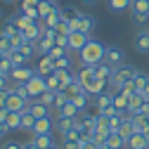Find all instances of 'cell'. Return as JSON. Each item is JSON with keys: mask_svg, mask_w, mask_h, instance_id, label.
Returning <instances> with one entry per match:
<instances>
[{"mask_svg": "<svg viewBox=\"0 0 149 149\" xmlns=\"http://www.w3.org/2000/svg\"><path fill=\"white\" fill-rule=\"evenodd\" d=\"M107 57V45L97 38H90L88 45L78 52V64H100Z\"/></svg>", "mask_w": 149, "mask_h": 149, "instance_id": "6da1fadb", "label": "cell"}, {"mask_svg": "<svg viewBox=\"0 0 149 149\" xmlns=\"http://www.w3.org/2000/svg\"><path fill=\"white\" fill-rule=\"evenodd\" d=\"M135 73H137V69H135L133 64H128V62L118 64V66H116V73H114V78L109 81V90H121L125 83H130V81L135 78Z\"/></svg>", "mask_w": 149, "mask_h": 149, "instance_id": "7a4b0ae2", "label": "cell"}, {"mask_svg": "<svg viewBox=\"0 0 149 149\" xmlns=\"http://www.w3.org/2000/svg\"><path fill=\"white\" fill-rule=\"evenodd\" d=\"M29 102H31V100H24L19 92L14 90V83H12V88L7 90V95H5V107H7L10 111H24V109L29 107Z\"/></svg>", "mask_w": 149, "mask_h": 149, "instance_id": "3957f363", "label": "cell"}, {"mask_svg": "<svg viewBox=\"0 0 149 149\" xmlns=\"http://www.w3.org/2000/svg\"><path fill=\"white\" fill-rule=\"evenodd\" d=\"M130 17H133V22H137V24H147L149 22V0H133Z\"/></svg>", "mask_w": 149, "mask_h": 149, "instance_id": "277c9868", "label": "cell"}, {"mask_svg": "<svg viewBox=\"0 0 149 149\" xmlns=\"http://www.w3.org/2000/svg\"><path fill=\"white\" fill-rule=\"evenodd\" d=\"M71 24H73V31H83V33L92 36V31H95V26H97V19L92 14H88V12H81V17L76 22H71Z\"/></svg>", "mask_w": 149, "mask_h": 149, "instance_id": "5b68a950", "label": "cell"}, {"mask_svg": "<svg viewBox=\"0 0 149 149\" xmlns=\"http://www.w3.org/2000/svg\"><path fill=\"white\" fill-rule=\"evenodd\" d=\"M26 88H29V95H31V100H38L43 92L47 90V81H45V76H40V73H36V76L31 78V81H26Z\"/></svg>", "mask_w": 149, "mask_h": 149, "instance_id": "8992f818", "label": "cell"}, {"mask_svg": "<svg viewBox=\"0 0 149 149\" xmlns=\"http://www.w3.org/2000/svg\"><path fill=\"white\" fill-rule=\"evenodd\" d=\"M90 38H92V36H88V33H83V31L69 33V50H71V52H81V50L88 45Z\"/></svg>", "mask_w": 149, "mask_h": 149, "instance_id": "52a82bcc", "label": "cell"}, {"mask_svg": "<svg viewBox=\"0 0 149 149\" xmlns=\"http://www.w3.org/2000/svg\"><path fill=\"white\" fill-rule=\"evenodd\" d=\"M36 69H31V66H14L12 69V73H10V81L12 83H26V81H31L33 76H36Z\"/></svg>", "mask_w": 149, "mask_h": 149, "instance_id": "ba28073f", "label": "cell"}, {"mask_svg": "<svg viewBox=\"0 0 149 149\" xmlns=\"http://www.w3.org/2000/svg\"><path fill=\"white\" fill-rule=\"evenodd\" d=\"M104 59L111 62L114 66H118V64L125 62V50L118 47V45H107V57H104Z\"/></svg>", "mask_w": 149, "mask_h": 149, "instance_id": "9c48e42d", "label": "cell"}, {"mask_svg": "<svg viewBox=\"0 0 149 149\" xmlns=\"http://www.w3.org/2000/svg\"><path fill=\"white\" fill-rule=\"evenodd\" d=\"M54 128H57V123H54V118H52V116H43V118H38V121H36L33 135H47V133H52Z\"/></svg>", "mask_w": 149, "mask_h": 149, "instance_id": "30bf717a", "label": "cell"}, {"mask_svg": "<svg viewBox=\"0 0 149 149\" xmlns=\"http://www.w3.org/2000/svg\"><path fill=\"white\" fill-rule=\"evenodd\" d=\"M147 147H149L147 133H133L125 140V149H147Z\"/></svg>", "mask_w": 149, "mask_h": 149, "instance_id": "8fae6325", "label": "cell"}, {"mask_svg": "<svg viewBox=\"0 0 149 149\" xmlns=\"http://www.w3.org/2000/svg\"><path fill=\"white\" fill-rule=\"evenodd\" d=\"M135 50L140 54H149V29H140L135 36Z\"/></svg>", "mask_w": 149, "mask_h": 149, "instance_id": "7c38bea8", "label": "cell"}, {"mask_svg": "<svg viewBox=\"0 0 149 149\" xmlns=\"http://www.w3.org/2000/svg\"><path fill=\"white\" fill-rule=\"evenodd\" d=\"M133 7V0H107V10L111 14H123V12H130Z\"/></svg>", "mask_w": 149, "mask_h": 149, "instance_id": "4fadbf2b", "label": "cell"}, {"mask_svg": "<svg viewBox=\"0 0 149 149\" xmlns=\"http://www.w3.org/2000/svg\"><path fill=\"white\" fill-rule=\"evenodd\" d=\"M26 109L31 111L36 118H43V116H50V109H52V107H47V104H45V102H40V100H31Z\"/></svg>", "mask_w": 149, "mask_h": 149, "instance_id": "5bb4252c", "label": "cell"}, {"mask_svg": "<svg viewBox=\"0 0 149 149\" xmlns=\"http://www.w3.org/2000/svg\"><path fill=\"white\" fill-rule=\"evenodd\" d=\"M3 31H5V33H10L12 38H19V36L24 33V29H22V24L17 22V14H14V17H10V19H5V22H3Z\"/></svg>", "mask_w": 149, "mask_h": 149, "instance_id": "9a60e30c", "label": "cell"}, {"mask_svg": "<svg viewBox=\"0 0 149 149\" xmlns=\"http://www.w3.org/2000/svg\"><path fill=\"white\" fill-rule=\"evenodd\" d=\"M36 71H38L40 76H45V78H47L50 73L57 71V69H54V59H52V57H47V54H45V57H40V62L36 64Z\"/></svg>", "mask_w": 149, "mask_h": 149, "instance_id": "2e32d148", "label": "cell"}, {"mask_svg": "<svg viewBox=\"0 0 149 149\" xmlns=\"http://www.w3.org/2000/svg\"><path fill=\"white\" fill-rule=\"evenodd\" d=\"M144 102H147V95H142V92H135V95L130 97V104H128V114H142V109H144Z\"/></svg>", "mask_w": 149, "mask_h": 149, "instance_id": "e0dca14e", "label": "cell"}, {"mask_svg": "<svg viewBox=\"0 0 149 149\" xmlns=\"http://www.w3.org/2000/svg\"><path fill=\"white\" fill-rule=\"evenodd\" d=\"M95 71L100 73V76L104 78V81H111V78H114V73H116V66L114 64H111V62H100V64H95Z\"/></svg>", "mask_w": 149, "mask_h": 149, "instance_id": "ac0fdd59", "label": "cell"}, {"mask_svg": "<svg viewBox=\"0 0 149 149\" xmlns=\"http://www.w3.org/2000/svg\"><path fill=\"white\" fill-rule=\"evenodd\" d=\"M95 104H97V111L111 107V104H114V90H109V88H107L104 92H100V95L95 97Z\"/></svg>", "mask_w": 149, "mask_h": 149, "instance_id": "d6986e66", "label": "cell"}, {"mask_svg": "<svg viewBox=\"0 0 149 149\" xmlns=\"http://www.w3.org/2000/svg\"><path fill=\"white\" fill-rule=\"evenodd\" d=\"M57 116H59V118H78V116H81V109H78L76 104L69 100V102H66V104L57 111Z\"/></svg>", "mask_w": 149, "mask_h": 149, "instance_id": "ffe728a7", "label": "cell"}, {"mask_svg": "<svg viewBox=\"0 0 149 149\" xmlns=\"http://www.w3.org/2000/svg\"><path fill=\"white\" fill-rule=\"evenodd\" d=\"M78 118H81V116H78ZM78 118H59V121H57V130H59V135L66 137L71 130L78 125Z\"/></svg>", "mask_w": 149, "mask_h": 149, "instance_id": "44dd1931", "label": "cell"}, {"mask_svg": "<svg viewBox=\"0 0 149 149\" xmlns=\"http://www.w3.org/2000/svg\"><path fill=\"white\" fill-rule=\"evenodd\" d=\"M5 125H7L10 133H17V130H22V111H10Z\"/></svg>", "mask_w": 149, "mask_h": 149, "instance_id": "7402d4cb", "label": "cell"}, {"mask_svg": "<svg viewBox=\"0 0 149 149\" xmlns=\"http://www.w3.org/2000/svg\"><path fill=\"white\" fill-rule=\"evenodd\" d=\"M90 97H92V95H88V92L83 90V92H78V95H73V97H71V102L76 104V107L81 109V114H83V111H88V107H90V102H92Z\"/></svg>", "mask_w": 149, "mask_h": 149, "instance_id": "603a6c76", "label": "cell"}, {"mask_svg": "<svg viewBox=\"0 0 149 149\" xmlns=\"http://www.w3.org/2000/svg\"><path fill=\"white\" fill-rule=\"evenodd\" d=\"M135 133H149V116L147 114H133Z\"/></svg>", "mask_w": 149, "mask_h": 149, "instance_id": "cb8c5ba5", "label": "cell"}, {"mask_svg": "<svg viewBox=\"0 0 149 149\" xmlns=\"http://www.w3.org/2000/svg\"><path fill=\"white\" fill-rule=\"evenodd\" d=\"M62 17H64V7H59V5H57V7H54V12H52V14H47L45 19H43V24H45V26H54V29H57V24L62 22Z\"/></svg>", "mask_w": 149, "mask_h": 149, "instance_id": "d4e9b609", "label": "cell"}, {"mask_svg": "<svg viewBox=\"0 0 149 149\" xmlns=\"http://www.w3.org/2000/svg\"><path fill=\"white\" fill-rule=\"evenodd\" d=\"M54 7H57V0H40V3H38L40 19H45L47 14H52V12H54Z\"/></svg>", "mask_w": 149, "mask_h": 149, "instance_id": "484cf974", "label": "cell"}, {"mask_svg": "<svg viewBox=\"0 0 149 149\" xmlns=\"http://www.w3.org/2000/svg\"><path fill=\"white\" fill-rule=\"evenodd\" d=\"M10 59H12V64H14V66H26V62H31V59L26 57V54H24L19 47H14V50L10 52Z\"/></svg>", "mask_w": 149, "mask_h": 149, "instance_id": "4316f807", "label": "cell"}, {"mask_svg": "<svg viewBox=\"0 0 149 149\" xmlns=\"http://www.w3.org/2000/svg\"><path fill=\"white\" fill-rule=\"evenodd\" d=\"M36 121H38V118H36L29 109H24V111H22V128H24V130H31V133H33Z\"/></svg>", "mask_w": 149, "mask_h": 149, "instance_id": "83f0119b", "label": "cell"}, {"mask_svg": "<svg viewBox=\"0 0 149 149\" xmlns=\"http://www.w3.org/2000/svg\"><path fill=\"white\" fill-rule=\"evenodd\" d=\"M19 50L26 54L29 59H36V57H40V54H38V43H33V40H26V43H24Z\"/></svg>", "mask_w": 149, "mask_h": 149, "instance_id": "f1b7e54d", "label": "cell"}, {"mask_svg": "<svg viewBox=\"0 0 149 149\" xmlns=\"http://www.w3.org/2000/svg\"><path fill=\"white\" fill-rule=\"evenodd\" d=\"M33 142L38 144V149H50L54 144V137H52V133H47V135H33Z\"/></svg>", "mask_w": 149, "mask_h": 149, "instance_id": "f546056e", "label": "cell"}, {"mask_svg": "<svg viewBox=\"0 0 149 149\" xmlns=\"http://www.w3.org/2000/svg\"><path fill=\"white\" fill-rule=\"evenodd\" d=\"M133 83H135V88H137V92H142L147 85H149V73H144V71H140L137 69V73H135V78H133Z\"/></svg>", "mask_w": 149, "mask_h": 149, "instance_id": "4dcf8cb0", "label": "cell"}, {"mask_svg": "<svg viewBox=\"0 0 149 149\" xmlns=\"http://www.w3.org/2000/svg\"><path fill=\"white\" fill-rule=\"evenodd\" d=\"M114 104H116V109H118V111H128V104H130V97H125L123 92H118V90H114Z\"/></svg>", "mask_w": 149, "mask_h": 149, "instance_id": "1f68e13d", "label": "cell"}, {"mask_svg": "<svg viewBox=\"0 0 149 149\" xmlns=\"http://www.w3.org/2000/svg\"><path fill=\"white\" fill-rule=\"evenodd\" d=\"M107 142H109V147H111V149H123V147H125V137L118 133V130H116V133H111Z\"/></svg>", "mask_w": 149, "mask_h": 149, "instance_id": "d6a6232c", "label": "cell"}, {"mask_svg": "<svg viewBox=\"0 0 149 149\" xmlns=\"http://www.w3.org/2000/svg\"><path fill=\"white\" fill-rule=\"evenodd\" d=\"M54 69L57 71H64V69H73V62H71V54H64V57L54 59Z\"/></svg>", "mask_w": 149, "mask_h": 149, "instance_id": "836d02e7", "label": "cell"}, {"mask_svg": "<svg viewBox=\"0 0 149 149\" xmlns=\"http://www.w3.org/2000/svg\"><path fill=\"white\" fill-rule=\"evenodd\" d=\"M38 100H40V102H45L47 107H54V100H57V90H50V88H47Z\"/></svg>", "mask_w": 149, "mask_h": 149, "instance_id": "e575fe53", "label": "cell"}, {"mask_svg": "<svg viewBox=\"0 0 149 149\" xmlns=\"http://www.w3.org/2000/svg\"><path fill=\"white\" fill-rule=\"evenodd\" d=\"M52 47H54V40H47V38H40L38 40V54H40V57H45Z\"/></svg>", "mask_w": 149, "mask_h": 149, "instance_id": "d590c367", "label": "cell"}, {"mask_svg": "<svg viewBox=\"0 0 149 149\" xmlns=\"http://www.w3.org/2000/svg\"><path fill=\"white\" fill-rule=\"evenodd\" d=\"M45 81H47V88H50V90H57V92L62 90V83H59V76H57V71H54V73H50V76H47Z\"/></svg>", "mask_w": 149, "mask_h": 149, "instance_id": "8d00e7d4", "label": "cell"}, {"mask_svg": "<svg viewBox=\"0 0 149 149\" xmlns=\"http://www.w3.org/2000/svg\"><path fill=\"white\" fill-rule=\"evenodd\" d=\"M78 17H81L78 7H64V17H62V19H66V22H76Z\"/></svg>", "mask_w": 149, "mask_h": 149, "instance_id": "74e56055", "label": "cell"}, {"mask_svg": "<svg viewBox=\"0 0 149 149\" xmlns=\"http://www.w3.org/2000/svg\"><path fill=\"white\" fill-rule=\"evenodd\" d=\"M62 149H83V142L73 140V137H66V140H62Z\"/></svg>", "mask_w": 149, "mask_h": 149, "instance_id": "f35d334b", "label": "cell"}, {"mask_svg": "<svg viewBox=\"0 0 149 149\" xmlns=\"http://www.w3.org/2000/svg\"><path fill=\"white\" fill-rule=\"evenodd\" d=\"M57 31H59V33H66V36H69V33H73V24H71V22H66V19H62V22L57 24Z\"/></svg>", "mask_w": 149, "mask_h": 149, "instance_id": "ab89813d", "label": "cell"}, {"mask_svg": "<svg viewBox=\"0 0 149 149\" xmlns=\"http://www.w3.org/2000/svg\"><path fill=\"white\" fill-rule=\"evenodd\" d=\"M54 45H59V47L69 50V36H66V33H59V36H57V40H54ZM69 52H71V50H69Z\"/></svg>", "mask_w": 149, "mask_h": 149, "instance_id": "60d3db41", "label": "cell"}, {"mask_svg": "<svg viewBox=\"0 0 149 149\" xmlns=\"http://www.w3.org/2000/svg\"><path fill=\"white\" fill-rule=\"evenodd\" d=\"M40 0H22V7H38Z\"/></svg>", "mask_w": 149, "mask_h": 149, "instance_id": "b9f144b4", "label": "cell"}, {"mask_svg": "<svg viewBox=\"0 0 149 149\" xmlns=\"http://www.w3.org/2000/svg\"><path fill=\"white\" fill-rule=\"evenodd\" d=\"M24 149H38V144H36L33 140H29V142H24Z\"/></svg>", "mask_w": 149, "mask_h": 149, "instance_id": "7bdbcfd3", "label": "cell"}, {"mask_svg": "<svg viewBox=\"0 0 149 149\" xmlns=\"http://www.w3.org/2000/svg\"><path fill=\"white\" fill-rule=\"evenodd\" d=\"M5 133H10L7 125H5V123H0V140H3V135H5Z\"/></svg>", "mask_w": 149, "mask_h": 149, "instance_id": "ee69618b", "label": "cell"}, {"mask_svg": "<svg viewBox=\"0 0 149 149\" xmlns=\"http://www.w3.org/2000/svg\"><path fill=\"white\" fill-rule=\"evenodd\" d=\"M142 114H147V116H149V97H147V102H144V109H142Z\"/></svg>", "mask_w": 149, "mask_h": 149, "instance_id": "f6af8a7d", "label": "cell"}, {"mask_svg": "<svg viewBox=\"0 0 149 149\" xmlns=\"http://www.w3.org/2000/svg\"><path fill=\"white\" fill-rule=\"evenodd\" d=\"M81 3H83V5H97L100 0H81Z\"/></svg>", "mask_w": 149, "mask_h": 149, "instance_id": "bcb514c9", "label": "cell"}, {"mask_svg": "<svg viewBox=\"0 0 149 149\" xmlns=\"http://www.w3.org/2000/svg\"><path fill=\"white\" fill-rule=\"evenodd\" d=\"M3 3H7V5H12V3H22V0H3Z\"/></svg>", "mask_w": 149, "mask_h": 149, "instance_id": "7dc6e473", "label": "cell"}, {"mask_svg": "<svg viewBox=\"0 0 149 149\" xmlns=\"http://www.w3.org/2000/svg\"><path fill=\"white\" fill-rule=\"evenodd\" d=\"M5 57H7V54H5V52H3V50H0V62H3V59H5Z\"/></svg>", "mask_w": 149, "mask_h": 149, "instance_id": "c3c4849f", "label": "cell"}, {"mask_svg": "<svg viewBox=\"0 0 149 149\" xmlns=\"http://www.w3.org/2000/svg\"><path fill=\"white\" fill-rule=\"evenodd\" d=\"M5 92H7V90H5L3 85H0V97H3V95H5Z\"/></svg>", "mask_w": 149, "mask_h": 149, "instance_id": "681fc988", "label": "cell"}, {"mask_svg": "<svg viewBox=\"0 0 149 149\" xmlns=\"http://www.w3.org/2000/svg\"><path fill=\"white\" fill-rule=\"evenodd\" d=\"M3 19H5V17H3V7H0V24H3Z\"/></svg>", "mask_w": 149, "mask_h": 149, "instance_id": "f907efd6", "label": "cell"}, {"mask_svg": "<svg viewBox=\"0 0 149 149\" xmlns=\"http://www.w3.org/2000/svg\"><path fill=\"white\" fill-rule=\"evenodd\" d=\"M50 149H59V147H57V144H52V147H50Z\"/></svg>", "mask_w": 149, "mask_h": 149, "instance_id": "816d5d0a", "label": "cell"}, {"mask_svg": "<svg viewBox=\"0 0 149 149\" xmlns=\"http://www.w3.org/2000/svg\"><path fill=\"white\" fill-rule=\"evenodd\" d=\"M147 149H149V147H147Z\"/></svg>", "mask_w": 149, "mask_h": 149, "instance_id": "f5cc1de1", "label": "cell"}]
</instances>
